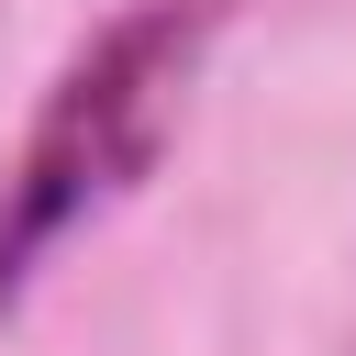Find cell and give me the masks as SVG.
<instances>
[{
  "instance_id": "obj_1",
  "label": "cell",
  "mask_w": 356,
  "mask_h": 356,
  "mask_svg": "<svg viewBox=\"0 0 356 356\" xmlns=\"http://www.w3.org/2000/svg\"><path fill=\"white\" fill-rule=\"evenodd\" d=\"M222 11L234 0H134L122 22H100L67 56V78L44 89V111H33V134L0 178V312L22 300V278L89 211H111L156 167V145L178 122V89H189L200 44L222 33Z\"/></svg>"
}]
</instances>
